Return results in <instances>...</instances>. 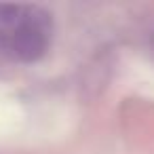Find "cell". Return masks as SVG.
Returning <instances> with one entry per match:
<instances>
[{
	"label": "cell",
	"mask_w": 154,
	"mask_h": 154,
	"mask_svg": "<svg viewBox=\"0 0 154 154\" xmlns=\"http://www.w3.org/2000/svg\"><path fill=\"white\" fill-rule=\"evenodd\" d=\"M51 19L36 7L0 5V49L9 57L34 63L49 49Z\"/></svg>",
	"instance_id": "obj_1"
}]
</instances>
